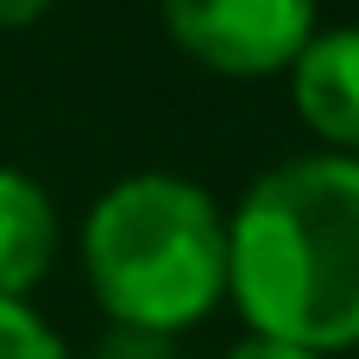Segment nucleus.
Masks as SVG:
<instances>
[{
  "label": "nucleus",
  "mask_w": 359,
  "mask_h": 359,
  "mask_svg": "<svg viewBox=\"0 0 359 359\" xmlns=\"http://www.w3.org/2000/svg\"><path fill=\"white\" fill-rule=\"evenodd\" d=\"M227 297L252 334L316 353L359 347V158H284L227 221Z\"/></svg>",
  "instance_id": "1"
},
{
  "label": "nucleus",
  "mask_w": 359,
  "mask_h": 359,
  "mask_svg": "<svg viewBox=\"0 0 359 359\" xmlns=\"http://www.w3.org/2000/svg\"><path fill=\"white\" fill-rule=\"evenodd\" d=\"M0 359H69V347L25 297H0Z\"/></svg>",
  "instance_id": "6"
},
{
  "label": "nucleus",
  "mask_w": 359,
  "mask_h": 359,
  "mask_svg": "<svg viewBox=\"0 0 359 359\" xmlns=\"http://www.w3.org/2000/svg\"><path fill=\"white\" fill-rule=\"evenodd\" d=\"M177 50L215 76L252 82L290 69L316 38V0H158Z\"/></svg>",
  "instance_id": "3"
},
{
  "label": "nucleus",
  "mask_w": 359,
  "mask_h": 359,
  "mask_svg": "<svg viewBox=\"0 0 359 359\" xmlns=\"http://www.w3.org/2000/svg\"><path fill=\"white\" fill-rule=\"evenodd\" d=\"M57 265V208L44 183L0 164V297H32Z\"/></svg>",
  "instance_id": "5"
},
{
  "label": "nucleus",
  "mask_w": 359,
  "mask_h": 359,
  "mask_svg": "<svg viewBox=\"0 0 359 359\" xmlns=\"http://www.w3.org/2000/svg\"><path fill=\"white\" fill-rule=\"evenodd\" d=\"M44 6H50V0H0V32H19V25H32Z\"/></svg>",
  "instance_id": "9"
},
{
  "label": "nucleus",
  "mask_w": 359,
  "mask_h": 359,
  "mask_svg": "<svg viewBox=\"0 0 359 359\" xmlns=\"http://www.w3.org/2000/svg\"><path fill=\"white\" fill-rule=\"evenodd\" d=\"M82 278L107 322L183 334L227 297V215L189 177H120L82 221Z\"/></svg>",
  "instance_id": "2"
},
{
  "label": "nucleus",
  "mask_w": 359,
  "mask_h": 359,
  "mask_svg": "<svg viewBox=\"0 0 359 359\" xmlns=\"http://www.w3.org/2000/svg\"><path fill=\"white\" fill-rule=\"evenodd\" d=\"M290 107L297 120L334 145L359 158V25L341 32H316L297 57H290Z\"/></svg>",
  "instance_id": "4"
},
{
  "label": "nucleus",
  "mask_w": 359,
  "mask_h": 359,
  "mask_svg": "<svg viewBox=\"0 0 359 359\" xmlns=\"http://www.w3.org/2000/svg\"><path fill=\"white\" fill-rule=\"evenodd\" d=\"M82 359H183V347H177V334L133 328V322H107V328L88 341Z\"/></svg>",
  "instance_id": "7"
},
{
  "label": "nucleus",
  "mask_w": 359,
  "mask_h": 359,
  "mask_svg": "<svg viewBox=\"0 0 359 359\" xmlns=\"http://www.w3.org/2000/svg\"><path fill=\"white\" fill-rule=\"evenodd\" d=\"M227 359H328V353L297 347V341H278V334H246V341H240Z\"/></svg>",
  "instance_id": "8"
}]
</instances>
